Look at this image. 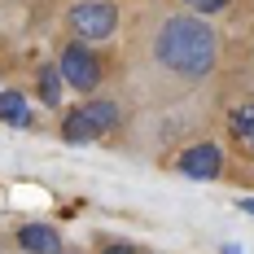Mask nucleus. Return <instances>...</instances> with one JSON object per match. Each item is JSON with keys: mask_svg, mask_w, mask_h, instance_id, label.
<instances>
[{"mask_svg": "<svg viewBox=\"0 0 254 254\" xmlns=\"http://www.w3.org/2000/svg\"><path fill=\"white\" fill-rule=\"evenodd\" d=\"M153 57L176 79L202 83L219 62V31L197 13H171L153 31Z\"/></svg>", "mask_w": 254, "mask_h": 254, "instance_id": "nucleus-1", "label": "nucleus"}, {"mask_svg": "<svg viewBox=\"0 0 254 254\" xmlns=\"http://www.w3.org/2000/svg\"><path fill=\"white\" fill-rule=\"evenodd\" d=\"M119 105L110 101V97H88L83 105H75L66 119H62V140H70V145H83V140H101L110 136L114 127H119Z\"/></svg>", "mask_w": 254, "mask_h": 254, "instance_id": "nucleus-2", "label": "nucleus"}, {"mask_svg": "<svg viewBox=\"0 0 254 254\" xmlns=\"http://www.w3.org/2000/svg\"><path fill=\"white\" fill-rule=\"evenodd\" d=\"M57 70L66 79V88H75L79 97H92L97 88H101V57L92 53V44H83V40H66L62 44V57H57Z\"/></svg>", "mask_w": 254, "mask_h": 254, "instance_id": "nucleus-3", "label": "nucleus"}, {"mask_svg": "<svg viewBox=\"0 0 254 254\" xmlns=\"http://www.w3.org/2000/svg\"><path fill=\"white\" fill-rule=\"evenodd\" d=\"M66 22L75 40H110L119 31V4L114 0H75L66 9Z\"/></svg>", "mask_w": 254, "mask_h": 254, "instance_id": "nucleus-4", "label": "nucleus"}, {"mask_svg": "<svg viewBox=\"0 0 254 254\" xmlns=\"http://www.w3.org/2000/svg\"><path fill=\"white\" fill-rule=\"evenodd\" d=\"M176 171L180 176H193V180H219L224 176V149L215 140H197L176 158Z\"/></svg>", "mask_w": 254, "mask_h": 254, "instance_id": "nucleus-5", "label": "nucleus"}, {"mask_svg": "<svg viewBox=\"0 0 254 254\" xmlns=\"http://www.w3.org/2000/svg\"><path fill=\"white\" fill-rule=\"evenodd\" d=\"M18 246L26 254H62V237L53 224H22L18 228Z\"/></svg>", "mask_w": 254, "mask_h": 254, "instance_id": "nucleus-6", "label": "nucleus"}, {"mask_svg": "<svg viewBox=\"0 0 254 254\" xmlns=\"http://www.w3.org/2000/svg\"><path fill=\"white\" fill-rule=\"evenodd\" d=\"M228 136L237 140V149L254 158V101H241L228 110Z\"/></svg>", "mask_w": 254, "mask_h": 254, "instance_id": "nucleus-7", "label": "nucleus"}, {"mask_svg": "<svg viewBox=\"0 0 254 254\" xmlns=\"http://www.w3.org/2000/svg\"><path fill=\"white\" fill-rule=\"evenodd\" d=\"M62 83H66V79H62V70H57V66H49V62L35 70V92H40V101L49 105V110H57V105H62Z\"/></svg>", "mask_w": 254, "mask_h": 254, "instance_id": "nucleus-8", "label": "nucleus"}, {"mask_svg": "<svg viewBox=\"0 0 254 254\" xmlns=\"http://www.w3.org/2000/svg\"><path fill=\"white\" fill-rule=\"evenodd\" d=\"M0 123H9V127H31V114H26V101H22V92H0Z\"/></svg>", "mask_w": 254, "mask_h": 254, "instance_id": "nucleus-9", "label": "nucleus"}, {"mask_svg": "<svg viewBox=\"0 0 254 254\" xmlns=\"http://www.w3.org/2000/svg\"><path fill=\"white\" fill-rule=\"evenodd\" d=\"M228 4H232V0H197V4H193V13H197V18H210V13H224Z\"/></svg>", "mask_w": 254, "mask_h": 254, "instance_id": "nucleus-10", "label": "nucleus"}, {"mask_svg": "<svg viewBox=\"0 0 254 254\" xmlns=\"http://www.w3.org/2000/svg\"><path fill=\"white\" fill-rule=\"evenodd\" d=\"M105 254H136V250H131L127 241H114V246H110V250H105Z\"/></svg>", "mask_w": 254, "mask_h": 254, "instance_id": "nucleus-11", "label": "nucleus"}, {"mask_svg": "<svg viewBox=\"0 0 254 254\" xmlns=\"http://www.w3.org/2000/svg\"><path fill=\"white\" fill-rule=\"evenodd\" d=\"M241 210H246V215H254V197H241Z\"/></svg>", "mask_w": 254, "mask_h": 254, "instance_id": "nucleus-12", "label": "nucleus"}, {"mask_svg": "<svg viewBox=\"0 0 254 254\" xmlns=\"http://www.w3.org/2000/svg\"><path fill=\"white\" fill-rule=\"evenodd\" d=\"M224 254H241V246H224Z\"/></svg>", "mask_w": 254, "mask_h": 254, "instance_id": "nucleus-13", "label": "nucleus"}, {"mask_svg": "<svg viewBox=\"0 0 254 254\" xmlns=\"http://www.w3.org/2000/svg\"><path fill=\"white\" fill-rule=\"evenodd\" d=\"M180 4H197V0H180Z\"/></svg>", "mask_w": 254, "mask_h": 254, "instance_id": "nucleus-14", "label": "nucleus"}, {"mask_svg": "<svg viewBox=\"0 0 254 254\" xmlns=\"http://www.w3.org/2000/svg\"><path fill=\"white\" fill-rule=\"evenodd\" d=\"M62 254H79V250H62Z\"/></svg>", "mask_w": 254, "mask_h": 254, "instance_id": "nucleus-15", "label": "nucleus"}]
</instances>
